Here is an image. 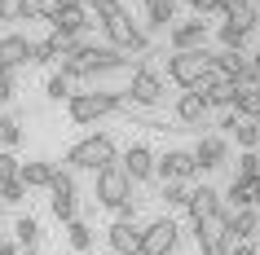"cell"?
Returning a JSON list of instances; mask_svg holds the SVG:
<instances>
[{
    "mask_svg": "<svg viewBox=\"0 0 260 255\" xmlns=\"http://www.w3.org/2000/svg\"><path fill=\"white\" fill-rule=\"evenodd\" d=\"M146 5V27L150 31H168L177 22V0H141Z\"/></svg>",
    "mask_w": 260,
    "mask_h": 255,
    "instance_id": "20",
    "label": "cell"
},
{
    "mask_svg": "<svg viewBox=\"0 0 260 255\" xmlns=\"http://www.w3.org/2000/svg\"><path fill=\"white\" fill-rule=\"evenodd\" d=\"M251 31H256V14L247 9V14H230L225 22H220L216 40H220V49H234V53H243L247 40H251Z\"/></svg>",
    "mask_w": 260,
    "mask_h": 255,
    "instance_id": "9",
    "label": "cell"
},
{
    "mask_svg": "<svg viewBox=\"0 0 260 255\" xmlns=\"http://www.w3.org/2000/svg\"><path fill=\"white\" fill-rule=\"evenodd\" d=\"M230 255H260V251L251 246V242H234V246H230Z\"/></svg>",
    "mask_w": 260,
    "mask_h": 255,
    "instance_id": "37",
    "label": "cell"
},
{
    "mask_svg": "<svg viewBox=\"0 0 260 255\" xmlns=\"http://www.w3.org/2000/svg\"><path fill=\"white\" fill-rule=\"evenodd\" d=\"M256 176H260V154H256V150H243V159H238V176H234V180L251 185Z\"/></svg>",
    "mask_w": 260,
    "mask_h": 255,
    "instance_id": "24",
    "label": "cell"
},
{
    "mask_svg": "<svg viewBox=\"0 0 260 255\" xmlns=\"http://www.w3.org/2000/svg\"><path fill=\"white\" fill-rule=\"evenodd\" d=\"M137 246H141L137 220H115V225H110V251L115 255H137Z\"/></svg>",
    "mask_w": 260,
    "mask_h": 255,
    "instance_id": "19",
    "label": "cell"
},
{
    "mask_svg": "<svg viewBox=\"0 0 260 255\" xmlns=\"http://www.w3.org/2000/svg\"><path fill=\"white\" fill-rule=\"evenodd\" d=\"M22 18V0H0V22H18Z\"/></svg>",
    "mask_w": 260,
    "mask_h": 255,
    "instance_id": "33",
    "label": "cell"
},
{
    "mask_svg": "<svg viewBox=\"0 0 260 255\" xmlns=\"http://www.w3.org/2000/svg\"><path fill=\"white\" fill-rule=\"evenodd\" d=\"M14 242H18V255H22V251H36V246H40V225H36L31 215H22V220L14 225Z\"/></svg>",
    "mask_w": 260,
    "mask_h": 255,
    "instance_id": "21",
    "label": "cell"
},
{
    "mask_svg": "<svg viewBox=\"0 0 260 255\" xmlns=\"http://www.w3.org/2000/svg\"><path fill=\"white\" fill-rule=\"evenodd\" d=\"M67 242L75 246V251H88V246H93V229H88L80 215H75V220L67 225Z\"/></svg>",
    "mask_w": 260,
    "mask_h": 255,
    "instance_id": "23",
    "label": "cell"
},
{
    "mask_svg": "<svg viewBox=\"0 0 260 255\" xmlns=\"http://www.w3.org/2000/svg\"><path fill=\"white\" fill-rule=\"evenodd\" d=\"M185 194H190V189L181 185V180H164V189H159V198H164L168 207H185Z\"/></svg>",
    "mask_w": 260,
    "mask_h": 255,
    "instance_id": "29",
    "label": "cell"
},
{
    "mask_svg": "<svg viewBox=\"0 0 260 255\" xmlns=\"http://www.w3.org/2000/svg\"><path fill=\"white\" fill-rule=\"evenodd\" d=\"M110 163H119V150H115L110 132H93L67 150V167H75V172H102Z\"/></svg>",
    "mask_w": 260,
    "mask_h": 255,
    "instance_id": "1",
    "label": "cell"
},
{
    "mask_svg": "<svg viewBox=\"0 0 260 255\" xmlns=\"http://www.w3.org/2000/svg\"><path fill=\"white\" fill-rule=\"evenodd\" d=\"M230 132L238 136V145H243V150H256L260 145V132H256V123H251V119H238Z\"/></svg>",
    "mask_w": 260,
    "mask_h": 255,
    "instance_id": "27",
    "label": "cell"
},
{
    "mask_svg": "<svg viewBox=\"0 0 260 255\" xmlns=\"http://www.w3.org/2000/svg\"><path fill=\"white\" fill-rule=\"evenodd\" d=\"M49 9H53L49 0H22V18H44Z\"/></svg>",
    "mask_w": 260,
    "mask_h": 255,
    "instance_id": "34",
    "label": "cell"
},
{
    "mask_svg": "<svg viewBox=\"0 0 260 255\" xmlns=\"http://www.w3.org/2000/svg\"><path fill=\"white\" fill-rule=\"evenodd\" d=\"M27 53H31L27 35H0V70L14 75L18 66H27Z\"/></svg>",
    "mask_w": 260,
    "mask_h": 255,
    "instance_id": "18",
    "label": "cell"
},
{
    "mask_svg": "<svg viewBox=\"0 0 260 255\" xmlns=\"http://www.w3.org/2000/svg\"><path fill=\"white\" fill-rule=\"evenodd\" d=\"M123 101H128V110H137V106H159V101H164V80L154 75V66L133 70V80H128V88H123Z\"/></svg>",
    "mask_w": 260,
    "mask_h": 255,
    "instance_id": "6",
    "label": "cell"
},
{
    "mask_svg": "<svg viewBox=\"0 0 260 255\" xmlns=\"http://www.w3.org/2000/svg\"><path fill=\"white\" fill-rule=\"evenodd\" d=\"M27 62H36V66H53V62H57V49H53V40H40V44H31Z\"/></svg>",
    "mask_w": 260,
    "mask_h": 255,
    "instance_id": "28",
    "label": "cell"
},
{
    "mask_svg": "<svg viewBox=\"0 0 260 255\" xmlns=\"http://www.w3.org/2000/svg\"><path fill=\"white\" fill-rule=\"evenodd\" d=\"M84 5L93 9V18H97V22H110V18L128 14V5H123V0H84Z\"/></svg>",
    "mask_w": 260,
    "mask_h": 255,
    "instance_id": "22",
    "label": "cell"
},
{
    "mask_svg": "<svg viewBox=\"0 0 260 255\" xmlns=\"http://www.w3.org/2000/svg\"><path fill=\"white\" fill-rule=\"evenodd\" d=\"M207 115H212V106H207L203 88H185V93L177 97V119L185 123V128H199Z\"/></svg>",
    "mask_w": 260,
    "mask_h": 255,
    "instance_id": "15",
    "label": "cell"
},
{
    "mask_svg": "<svg viewBox=\"0 0 260 255\" xmlns=\"http://www.w3.org/2000/svg\"><path fill=\"white\" fill-rule=\"evenodd\" d=\"M22 141V128H18L14 115H0V150H14Z\"/></svg>",
    "mask_w": 260,
    "mask_h": 255,
    "instance_id": "25",
    "label": "cell"
},
{
    "mask_svg": "<svg viewBox=\"0 0 260 255\" xmlns=\"http://www.w3.org/2000/svg\"><path fill=\"white\" fill-rule=\"evenodd\" d=\"M53 9H67V5H80V0H49Z\"/></svg>",
    "mask_w": 260,
    "mask_h": 255,
    "instance_id": "39",
    "label": "cell"
},
{
    "mask_svg": "<svg viewBox=\"0 0 260 255\" xmlns=\"http://www.w3.org/2000/svg\"><path fill=\"white\" fill-rule=\"evenodd\" d=\"M0 180H18V159H14V150H0Z\"/></svg>",
    "mask_w": 260,
    "mask_h": 255,
    "instance_id": "32",
    "label": "cell"
},
{
    "mask_svg": "<svg viewBox=\"0 0 260 255\" xmlns=\"http://www.w3.org/2000/svg\"><path fill=\"white\" fill-rule=\"evenodd\" d=\"M44 22L53 27V35H84V31L93 27L88 14H84V5H67V9H49Z\"/></svg>",
    "mask_w": 260,
    "mask_h": 255,
    "instance_id": "11",
    "label": "cell"
},
{
    "mask_svg": "<svg viewBox=\"0 0 260 255\" xmlns=\"http://www.w3.org/2000/svg\"><path fill=\"white\" fill-rule=\"evenodd\" d=\"M44 93L53 97V101H67V97H71V80H67V75H49V84H44Z\"/></svg>",
    "mask_w": 260,
    "mask_h": 255,
    "instance_id": "30",
    "label": "cell"
},
{
    "mask_svg": "<svg viewBox=\"0 0 260 255\" xmlns=\"http://www.w3.org/2000/svg\"><path fill=\"white\" fill-rule=\"evenodd\" d=\"M190 154H194V167H199V172H216V167H225V159H230V145H225V136H203Z\"/></svg>",
    "mask_w": 260,
    "mask_h": 255,
    "instance_id": "13",
    "label": "cell"
},
{
    "mask_svg": "<svg viewBox=\"0 0 260 255\" xmlns=\"http://www.w3.org/2000/svg\"><path fill=\"white\" fill-rule=\"evenodd\" d=\"M27 198V189L18 185V180H0V207H5V202H22Z\"/></svg>",
    "mask_w": 260,
    "mask_h": 255,
    "instance_id": "31",
    "label": "cell"
},
{
    "mask_svg": "<svg viewBox=\"0 0 260 255\" xmlns=\"http://www.w3.org/2000/svg\"><path fill=\"white\" fill-rule=\"evenodd\" d=\"M177 238H181L177 220H172V215H159L154 225L141 229V246H137V255H172V251H177Z\"/></svg>",
    "mask_w": 260,
    "mask_h": 255,
    "instance_id": "7",
    "label": "cell"
},
{
    "mask_svg": "<svg viewBox=\"0 0 260 255\" xmlns=\"http://www.w3.org/2000/svg\"><path fill=\"white\" fill-rule=\"evenodd\" d=\"M53 172H57V163H49V159L18 163V185L22 189H49L53 185Z\"/></svg>",
    "mask_w": 260,
    "mask_h": 255,
    "instance_id": "16",
    "label": "cell"
},
{
    "mask_svg": "<svg viewBox=\"0 0 260 255\" xmlns=\"http://www.w3.org/2000/svg\"><path fill=\"white\" fill-rule=\"evenodd\" d=\"M207 62H212V53L207 49H194V53H172L168 57V80L177 84L181 93L185 88H199L207 75Z\"/></svg>",
    "mask_w": 260,
    "mask_h": 255,
    "instance_id": "5",
    "label": "cell"
},
{
    "mask_svg": "<svg viewBox=\"0 0 260 255\" xmlns=\"http://www.w3.org/2000/svg\"><path fill=\"white\" fill-rule=\"evenodd\" d=\"M247 198H251V211H260V176L247 185Z\"/></svg>",
    "mask_w": 260,
    "mask_h": 255,
    "instance_id": "36",
    "label": "cell"
},
{
    "mask_svg": "<svg viewBox=\"0 0 260 255\" xmlns=\"http://www.w3.org/2000/svg\"><path fill=\"white\" fill-rule=\"evenodd\" d=\"M0 255H18V242L14 238H0Z\"/></svg>",
    "mask_w": 260,
    "mask_h": 255,
    "instance_id": "38",
    "label": "cell"
},
{
    "mask_svg": "<svg viewBox=\"0 0 260 255\" xmlns=\"http://www.w3.org/2000/svg\"><path fill=\"white\" fill-rule=\"evenodd\" d=\"M251 123H256V132H260V110H256V115H251Z\"/></svg>",
    "mask_w": 260,
    "mask_h": 255,
    "instance_id": "40",
    "label": "cell"
},
{
    "mask_svg": "<svg viewBox=\"0 0 260 255\" xmlns=\"http://www.w3.org/2000/svg\"><path fill=\"white\" fill-rule=\"evenodd\" d=\"M119 167H123V176L137 185V180H150L154 176V154H150V145H128L123 150V159H119Z\"/></svg>",
    "mask_w": 260,
    "mask_h": 255,
    "instance_id": "14",
    "label": "cell"
},
{
    "mask_svg": "<svg viewBox=\"0 0 260 255\" xmlns=\"http://www.w3.org/2000/svg\"><path fill=\"white\" fill-rule=\"evenodd\" d=\"M154 172L164 176V180H190V176H199V167H194V154L190 150H168L164 159H154Z\"/></svg>",
    "mask_w": 260,
    "mask_h": 255,
    "instance_id": "12",
    "label": "cell"
},
{
    "mask_svg": "<svg viewBox=\"0 0 260 255\" xmlns=\"http://www.w3.org/2000/svg\"><path fill=\"white\" fill-rule=\"evenodd\" d=\"M49 207H53V215L62 220V225H71V220H75V194H53V198H49Z\"/></svg>",
    "mask_w": 260,
    "mask_h": 255,
    "instance_id": "26",
    "label": "cell"
},
{
    "mask_svg": "<svg viewBox=\"0 0 260 255\" xmlns=\"http://www.w3.org/2000/svg\"><path fill=\"white\" fill-rule=\"evenodd\" d=\"M93 194H97V202H102V207H110V211H123V207L133 202V180L123 176L119 163H110V167H102V172H97Z\"/></svg>",
    "mask_w": 260,
    "mask_h": 255,
    "instance_id": "4",
    "label": "cell"
},
{
    "mask_svg": "<svg viewBox=\"0 0 260 255\" xmlns=\"http://www.w3.org/2000/svg\"><path fill=\"white\" fill-rule=\"evenodd\" d=\"M18 97V88H14V75L9 70H0V101H14Z\"/></svg>",
    "mask_w": 260,
    "mask_h": 255,
    "instance_id": "35",
    "label": "cell"
},
{
    "mask_svg": "<svg viewBox=\"0 0 260 255\" xmlns=\"http://www.w3.org/2000/svg\"><path fill=\"white\" fill-rule=\"evenodd\" d=\"M185 211L194 215V225H199V220H207V215H216L220 211V194L212 185H199V189H190V194H185Z\"/></svg>",
    "mask_w": 260,
    "mask_h": 255,
    "instance_id": "17",
    "label": "cell"
},
{
    "mask_svg": "<svg viewBox=\"0 0 260 255\" xmlns=\"http://www.w3.org/2000/svg\"><path fill=\"white\" fill-rule=\"evenodd\" d=\"M168 44H172V53L207 49V22L203 18H194V22H172V27H168Z\"/></svg>",
    "mask_w": 260,
    "mask_h": 255,
    "instance_id": "10",
    "label": "cell"
},
{
    "mask_svg": "<svg viewBox=\"0 0 260 255\" xmlns=\"http://www.w3.org/2000/svg\"><path fill=\"white\" fill-rule=\"evenodd\" d=\"M102 31H106V44L115 53H150V35L133 22V14H119L110 22H102Z\"/></svg>",
    "mask_w": 260,
    "mask_h": 255,
    "instance_id": "3",
    "label": "cell"
},
{
    "mask_svg": "<svg viewBox=\"0 0 260 255\" xmlns=\"http://www.w3.org/2000/svg\"><path fill=\"white\" fill-rule=\"evenodd\" d=\"M194 238H199V251L203 255H230V233H225V211L207 215V220H199L194 225Z\"/></svg>",
    "mask_w": 260,
    "mask_h": 255,
    "instance_id": "8",
    "label": "cell"
},
{
    "mask_svg": "<svg viewBox=\"0 0 260 255\" xmlns=\"http://www.w3.org/2000/svg\"><path fill=\"white\" fill-rule=\"evenodd\" d=\"M115 110H128L123 88H119V93L106 88V93H71L67 97V115L75 123H97V119H106V115H115Z\"/></svg>",
    "mask_w": 260,
    "mask_h": 255,
    "instance_id": "2",
    "label": "cell"
}]
</instances>
